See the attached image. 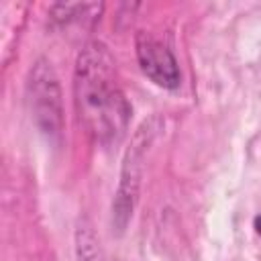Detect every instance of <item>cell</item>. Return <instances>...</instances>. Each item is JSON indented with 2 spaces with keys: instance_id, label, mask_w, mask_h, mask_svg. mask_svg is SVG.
<instances>
[{
  "instance_id": "1",
  "label": "cell",
  "mask_w": 261,
  "mask_h": 261,
  "mask_svg": "<svg viewBox=\"0 0 261 261\" xmlns=\"http://www.w3.org/2000/svg\"><path fill=\"white\" fill-rule=\"evenodd\" d=\"M73 94L77 118L94 141L110 145L124 137L130 104L118 84L116 63L104 43L90 41L80 51Z\"/></svg>"
},
{
  "instance_id": "2",
  "label": "cell",
  "mask_w": 261,
  "mask_h": 261,
  "mask_svg": "<svg viewBox=\"0 0 261 261\" xmlns=\"http://www.w3.org/2000/svg\"><path fill=\"white\" fill-rule=\"evenodd\" d=\"M29 96H31L35 120L41 126V130L47 135H59L61 122H63L61 92H59V84L53 73V67L45 59H39L31 69Z\"/></svg>"
},
{
  "instance_id": "3",
  "label": "cell",
  "mask_w": 261,
  "mask_h": 261,
  "mask_svg": "<svg viewBox=\"0 0 261 261\" xmlns=\"http://www.w3.org/2000/svg\"><path fill=\"white\" fill-rule=\"evenodd\" d=\"M137 59L143 73L157 86L167 90H175L179 86L181 73L175 55L167 45H163L151 33L141 31L137 35Z\"/></svg>"
},
{
  "instance_id": "4",
  "label": "cell",
  "mask_w": 261,
  "mask_h": 261,
  "mask_svg": "<svg viewBox=\"0 0 261 261\" xmlns=\"http://www.w3.org/2000/svg\"><path fill=\"white\" fill-rule=\"evenodd\" d=\"M147 147V137H145V126L137 135L135 145L126 153L124 167H122V179L118 186V194L114 200V222L122 230L126 226V220L133 214L137 192H139V177H141V161H143V151Z\"/></svg>"
},
{
  "instance_id": "5",
  "label": "cell",
  "mask_w": 261,
  "mask_h": 261,
  "mask_svg": "<svg viewBox=\"0 0 261 261\" xmlns=\"http://www.w3.org/2000/svg\"><path fill=\"white\" fill-rule=\"evenodd\" d=\"M255 228H257V232L261 234V214H259V216H255Z\"/></svg>"
}]
</instances>
